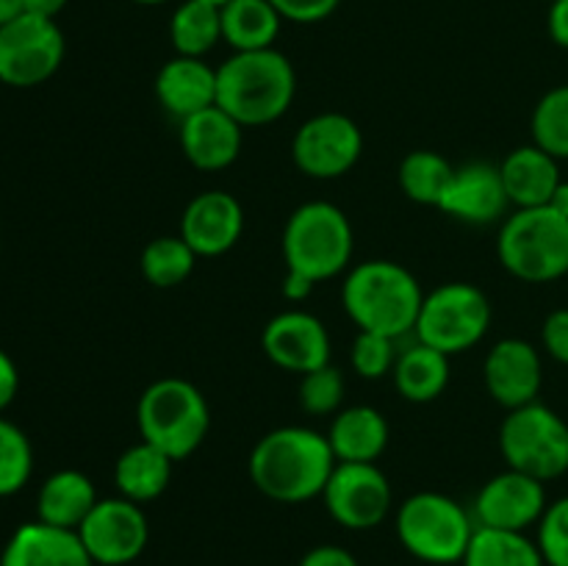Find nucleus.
I'll list each match as a JSON object with an SVG mask.
<instances>
[{
    "label": "nucleus",
    "mask_w": 568,
    "mask_h": 566,
    "mask_svg": "<svg viewBox=\"0 0 568 566\" xmlns=\"http://www.w3.org/2000/svg\"><path fill=\"white\" fill-rule=\"evenodd\" d=\"M336 464L325 433L288 425L258 438L250 453L247 469L250 481L264 497L297 505L322 497Z\"/></svg>",
    "instance_id": "obj_1"
},
{
    "label": "nucleus",
    "mask_w": 568,
    "mask_h": 566,
    "mask_svg": "<svg viewBox=\"0 0 568 566\" xmlns=\"http://www.w3.org/2000/svg\"><path fill=\"white\" fill-rule=\"evenodd\" d=\"M297 94L294 67L281 50H244L216 67V105L242 128L277 122Z\"/></svg>",
    "instance_id": "obj_2"
},
{
    "label": "nucleus",
    "mask_w": 568,
    "mask_h": 566,
    "mask_svg": "<svg viewBox=\"0 0 568 566\" xmlns=\"http://www.w3.org/2000/svg\"><path fill=\"white\" fill-rule=\"evenodd\" d=\"M422 300L425 292L414 272L388 259L361 261L347 272L342 286V305L358 331L392 338L414 333Z\"/></svg>",
    "instance_id": "obj_3"
},
{
    "label": "nucleus",
    "mask_w": 568,
    "mask_h": 566,
    "mask_svg": "<svg viewBox=\"0 0 568 566\" xmlns=\"http://www.w3.org/2000/svg\"><path fill=\"white\" fill-rule=\"evenodd\" d=\"M136 425L142 442L159 447L178 464L205 442L211 408L194 383L183 377H161L139 397Z\"/></svg>",
    "instance_id": "obj_4"
},
{
    "label": "nucleus",
    "mask_w": 568,
    "mask_h": 566,
    "mask_svg": "<svg viewBox=\"0 0 568 566\" xmlns=\"http://www.w3.org/2000/svg\"><path fill=\"white\" fill-rule=\"evenodd\" d=\"M497 259L525 283H552L568 275V216L552 205L516 209L499 228Z\"/></svg>",
    "instance_id": "obj_5"
},
{
    "label": "nucleus",
    "mask_w": 568,
    "mask_h": 566,
    "mask_svg": "<svg viewBox=\"0 0 568 566\" xmlns=\"http://www.w3.org/2000/svg\"><path fill=\"white\" fill-rule=\"evenodd\" d=\"M355 233L347 214L327 200L303 203L283 228L286 270L303 272L314 283L342 275L353 261Z\"/></svg>",
    "instance_id": "obj_6"
},
{
    "label": "nucleus",
    "mask_w": 568,
    "mask_h": 566,
    "mask_svg": "<svg viewBox=\"0 0 568 566\" xmlns=\"http://www.w3.org/2000/svg\"><path fill=\"white\" fill-rule=\"evenodd\" d=\"M475 530V516L442 492L410 494L397 508L399 544L425 564H460Z\"/></svg>",
    "instance_id": "obj_7"
},
{
    "label": "nucleus",
    "mask_w": 568,
    "mask_h": 566,
    "mask_svg": "<svg viewBox=\"0 0 568 566\" xmlns=\"http://www.w3.org/2000/svg\"><path fill=\"white\" fill-rule=\"evenodd\" d=\"M499 453L510 469L536 481H558L568 472V422L544 403L508 411L499 427Z\"/></svg>",
    "instance_id": "obj_8"
},
{
    "label": "nucleus",
    "mask_w": 568,
    "mask_h": 566,
    "mask_svg": "<svg viewBox=\"0 0 568 566\" xmlns=\"http://www.w3.org/2000/svg\"><path fill=\"white\" fill-rule=\"evenodd\" d=\"M491 327V300L475 283L453 281L433 289L422 300L416 338L444 355H458L477 347Z\"/></svg>",
    "instance_id": "obj_9"
},
{
    "label": "nucleus",
    "mask_w": 568,
    "mask_h": 566,
    "mask_svg": "<svg viewBox=\"0 0 568 566\" xmlns=\"http://www.w3.org/2000/svg\"><path fill=\"white\" fill-rule=\"evenodd\" d=\"M64 33L55 20L22 11L0 26V83L31 89L50 81L64 61Z\"/></svg>",
    "instance_id": "obj_10"
},
{
    "label": "nucleus",
    "mask_w": 568,
    "mask_h": 566,
    "mask_svg": "<svg viewBox=\"0 0 568 566\" xmlns=\"http://www.w3.org/2000/svg\"><path fill=\"white\" fill-rule=\"evenodd\" d=\"M361 153H364V133L358 122L342 111L311 117L292 139L294 166L316 181L347 175L358 164Z\"/></svg>",
    "instance_id": "obj_11"
},
{
    "label": "nucleus",
    "mask_w": 568,
    "mask_h": 566,
    "mask_svg": "<svg viewBox=\"0 0 568 566\" xmlns=\"http://www.w3.org/2000/svg\"><path fill=\"white\" fill-rule=\"evenodd\" d=\"M94 566H128L148 549L150 522L142 505L125 497L98 499L92 514L78 527Z\"/></svg>",
    "instance_id": "obj_12"
},
{
    "label": "nucleus",
    "mask_w": 568,
    "mask_h": 566,
    "mask_svg": "<svg viewBox=\"0 0 568 566\" xmlns=\"http://www.w3.org/2000/svg\"><path fill=\"white\" fill-rule=\"evenodd\" d=\"M325 508L347 530H372L392 514L394 492L377 464H342L338 461L327 481Z\"/></svg>",
    "instance_id": "obj_13"
},
{
    "label": "nucleus",
    "mask_w": 568,
    "mask_h": 566,
    "mask_svg": "<svg viewBox=\"0 0 568 566\" xmlns=\"http://www.w3.org/2000/svg\"><path fill=\"white\" fill-rule=\"evenodd\" d=\"M547 505V483L508 466L477 492L471 516L480 527L527 533V527L541 522Z\"/></svg>",
    "instance_id": "obj_14"
},
{
    "label": "nucleus",
    "mask_w": 568,
    "mask_h": 566,
    "mask_svg": "<svg viewBox=\"0 0 568 566\" xmlns=\"http://www.w3.org/2000/svg\"><path fill=\"white\" fill-rule=\"evenodd\" d=\"M261 347L272 364L286 372H297L303 377L331 364L333 344L320 316L292 309L266 322L264 333H261Z\"/></svg>",
    "instance_id": "obj_15"
},
{
    "label": "nucleus",
    "mask_w": 568,
    "mask_h": 566,
    "mask_svg": "<svg viewBox=\"0 0 568 566\" xmlns=\"http://www.w3.org/2000/svg\"><path fill=\"white\" fill-rule=\"evenodd\" d=\"M483 381L503 408L514 411L536 403L544 386L541 353L527 338H503L488 350Z\"/></svg>",
    "instance_id": "obj_16"
},
{
    "label": "nucleus",
    "mask_w": 568,
    "mask_h": 566,
    "mask_svg": "<svg viewBox=\"0 0 568 566\" xmlns=\"http://www.w3.org/2000/svg\"><path fill=\"white\" fill-rule=\"evenodd\" d=\"M244 233V209L231 192L209 189L189 200L181 216V236L200 259H214L236 247Z\"/></svg>",
    "instance_id": "obj_17"
},
{
    "label": "nucleus",
    "mask_w": 568,
    "mask_h": 566,
    "mask_svg": "<svg viewBox=\"0 0 568 566\" xmlns=\"http://www.w3.org/2000/svg\"><path fill=\"white\" fill-rule=\"evenodd\" d=\"M508 205L510 200L499 166L471 161V164L455 166V175L438 209L466 225H491L508 214Z\"/></svg>",
    "instance_id": "obj_18"
},
{
    "label": "nucleus",
    "mask_w": 568,
    "mask_h": 566,
    "mask_svg": "<svg viewBox=\"0 0 568 566\" xmlns=\"http://www.w3.org/2000/svg\"><path fill=\"white\" fill-rule=\"evenodd\" d=\"M181 150L189 164L203 172H220L242 155L244 128L220 105L197 111L181 122Z\"/></svg>",
    "instance_id": "obj_19"
},
{
    "label": "nucleus",
    "mask_w": 568,
    "mask_h": 566,
    "mask_svg": "<svg viewBox=\"0 0 568 566\" xmlns=\"http://www.w3.org/2000/svg\"><path fill=\"white\" fill-rule=\"evenodd\" d=\"M155 98L172 120L183 122L216 105V67L194 55H172L155 75Z\"/></svg>",
    "instance_id": "obj_20"
},
{
    "label": "nucleus",
    "mask_w": 568,
    "mask_h": 566,
    "mask_svg": "<svg viewBox=\"0 0 568 566\" xmlns=\"http://www.w3.org/2000/svg\"><path fill=\"white\" fill-rule=\"evenodd\" d=\"M0 566H94L78 530L28 522L6 542Z\"/></svg>",
    "instance_id": "obj_21"
},
{
    "label": "nucleus",
    "mask_w": 568,
    "mask_h": 566,
    "mask_svg": "<svg viewBox=\"0 0 568 566\" xmlns=\"http://www.w3.org/2000/svg\"><path fill=\"white\" fill-rule=\"evenodd\" d=\"M499 175H503L510 205H516V209L549 205L555 189L564 181L560 161L538 144H521V148L510 150L499 164Z\"/></svg>",
    "instance_id": "obj_22"
},
{
    "label": "nucleus",
    "mask_w": 568,
    "mask_h": 566,
    "mask_svg": "<svg viewBox=\"0 0 568 566\" xmlns=\"http://www.w3.org/2000/svg\"><path fill=\"white\" fill-rule=\"evenodd\" d=\"M388 422L372 405H349L342 408L325 433L333 455L342 464H375L388 444Z\"/></svg>",
    "instance_id": "obj_23"
},
{
    "label": "nucleus",
    "mask_w": 568,
    "mask_h": 566,
    "mask_svg": "<svg viewBox=\"0 0 568 566\" xmlns=\"http://www.w3.org/2000/svg\"><path fill=\"white\" fill-rule=\"evenodd\" d=\"M98 488L92 477L78 469L53 472L42 483L37 497V516L39 522L64 530H78L83 525L92 508L98 505Z\"/></svg>",
    "instance_id": "obj_24"
},
{
    "label": "nucleus",
    "mask_w": 568,
    "mask_h": 566,
    "mask_svg": "<svg viewBox=\"0 0 568 566\" xmlns=\"http://www.w3.org/2000/svg\"><path fill=\"white\" fill-rule=\"evenodd\" d=\"M172 469H175V461L170 455L161 453L153 444L139 442L116 458V492H120V497L131 499V503H153L170 486Z\"/></svg>",
    "instance_id": "obj_25"
},
{
    "label": "nucleus",
    "mask_w": 568,
    "mask_h": 566,
    "mask_svg": "<svg viewBox=\"0 0 568 566\" xmlns=\"http://www.w3.org/2000/svg\"><path fill=\"white\" fill-rule=\"evenodd\" d=\"M392 377L403 400L416 405L433 403L447 392L449 355L416 338V344H410L408 350L397 355Z\"/></svg>",
    "instance_id": "obj_26"
},
{
    "label": "nucleus",
    "mask_w": 568,
    "mask_h": 566,
    "mask_svg": "<svg viewBox=\"0 0 568 566\" xmlns=\"http://www.w3.org/2000/svg\"><path fill=\"white\" fill-rule=\"evenodd\" d=\"M222 39L233 53L275 48L283 17L270 0H227L222 6Z\"/></svg>",
    "instance_id": "obj_27"
},
{
    "label": "nucleus",
    "mask_w": 568,
    "mask_h": 566,
    "mask_svg": "<svg viewBox=\"0 0 568 566\" xmlns=\"http://www.w3.org/2000/svg\"><path fill=\"white\" fill-rule=\"evenodd\" d=\"M464 566H547L541 547L527 533L477 525Z\"/></svg>",
    "instance_id": "obj_28"
},
{
    "label": "nucleus",
    "mask_w": 568,
    "mask_h": 566,
    "mask_svg": "<svg viewBox=\"0 0 568 566\" xmlns=\"http://www.w3.org/2000/svg\"><path fill=\"white\" fill-rule=\"evenodd\" d=\"M170 39L175 55L205 59V53H211L222 39L220 6L205 0H183L170 20Z\"/></svg>",
    "instance_id": "obj_29"
},
{
    "label": "nucleus",
    "mask_w": 568,
    "mask_h": 566,
    "mask_svg": "<svg viewBox=\"0 0 568 566\" xmlns=\"http://www.w3.org/2000/svg\"><path fill=\"white\" fill-rule=\"evenodd\" d=\"M455 175V166L436 150H410L399 161V189L419 205H442L444 192Z\"/></svg>",
    "instance_id": "obj_30"
},
{
    "label": "nucleus",
    "mask_w": 568,
    "mask_h": 566,
    "mask_svg": "<svg viewBox=\"0 0 568 566\" xmlns=\"http://www.w3.org/2000/svg\"><path fill=\"white\" fill-rule=\"evenodd\" d=\"M200 255L183 242V236H159L142 250V275L155 289H175L189 281Z\"/></svg>",
    "instance_id": "obj_31"
},
{
    "label": "nucleus",
    "mask_w": 568,
    "mask_h": 566,
    "mask_svg": "<svg viewBox=\"0 0 568 566\" xmlns=\"http://www.w3.org/2000/svg\"><path fill=\"white\" fill-rule=\"evenodd\" d=\"M532 144L558 161L568 159V83L555 87L538 100L530 120Z\"/></svg>",
    "instance_id": "obj_32"
},
{
    "label": "nucleus",
    "mask_w": 568,
    "mask_h": 566,
    "mask_svg": "<svg viewBox=\"0 0 568 566\" xmlns=\"http://www.w3.org/2000/svg\"><path fill=\"white\" fill-rule=\"evenodd\" d=\"M33 472V449L14 422L0 416V497L20 492Z\"/></svg>",
    "instance_id": "obj_33"
},
{
    "label": "nucleus",
    "mask_w": 568,
    "mask_h": 566,
    "mask_svg": "<svg viewBox=\"0 0 568 566\" xmlns=\"http://www.w3.org/2000/svg\"><path fill=\"white\" fill-rule=\"evenodd\" d=\"M344 392H347L344 372L338 366L325 364L300 377V408L314 416H336L342 411Z\"/></svg>",
    "instance_id": "obj_34"
},
{
    "label": "nucleus",
    "mask_w": 568,
    "mask_h": 566,
    "mask_svg": "<svg viewBox=\"0 0 568 566\" xmlns=\"http://www.w3.org/2000/svg\"><path fill=\"white\" fill-rule=\"evenodd\" d=\"M397 355V338L369 331H358L353 350H349L355 375H361L364 381H381V377L392 375Z\"/></svg>",
    "instance_id": "obj_35"
},
{
    "label": "nucleus",
    "mask_w": 568,
    "mask_h": 566,
    "mask_svg": "<svg viewBox=\"0 0 568 566\" xmlns=\"http://www.w3.org/2000/svg\"><path fill=\"white\" fill-rule=\"evenodd\" d=\"M536 542L547 566H568V494L547 505Z\"/></svg>",
    "instance_id": "obj_36"
},
{
    "label": "nucleus",
    "mask_w": 568,
    "mask_h": 566,
    "mask_svg": "<svg viewBox=\"0 0 568 566\" xmlns=\"http://www.w3.org/2000/svg\"><path fill=\"white\" fill-rule=\"evenodd\" d=\"M283 20L300 22V26H311V22H322L338 9L342 0H270Z\"/></svg>",
    "instance_id": "obj_37"
},
{
    "label": "nucleus",
    "mask_w": 568,
    "mask_h": 566,
    "mask_svg": "<svg viewBox=\"0 0 568 566\" xmlns=\"http://www.w3.org/2000/svg\"><path fill=\"white\" fill-rule=\"evenodd\" d=\"M541 344L549 358L568 366V309H558L544 320Z\"/></svg>",
    "instance_id": "obj_38"
},
{
    "label": "nucleus",
    "mask_w": 568,
    "mask_h": 566,
    "mask_svg": "<svg viewBox=\"0 0 568 566\" xmlns=\"http://www.w3.org/2000/svg\"><path fill=\"white\" fill-rule=\"evenodd\" d=\"M300 566H361L349 549L336 547V544H322V547L308 549L300 560Z\"/></svg>",
    "instance_id": "obj_39"
},
{
    "label": "nucleus",
    "mask_w": 568,
    "mask_h": 566,
    "mask_svg": "<svg viewBox=\"0 0 568 566\" xmlns=\"http://www.w3.org/2000/svg\"><path fill=\"white\" fill-rule=\"evenodd\" d=\"M17 388H20V372H17L9 353L0 350V411L9 408L11 400L17 397Z\"/></svg>",
    "instance_id": "obj_40"
},
{
    "label": "nucleus",
    "mask_w": 568,
    "mask_h": 566,
    "mask_svg": "<svg viewBox=\"0 0 568 566\" xmlns=\"http://www.w3.org/2000/svg\"><path fill=\"white\" fill-rule=\"evenodd\" d=\"M547 28L552 42L558 44V48L568 50V0H555V3L549 6Z\"/></svg>",
    "instance_id": "obj_41"
},
{
    "label": "nucleus",
    "mask_w": 568,
    "mask_h": 566,
    "mask_svg": "<svg viewBox=\"0 0 568 566\" xmlns=\"http://www.w3.org/2000/svg\"><path fill=\"white\" fill-rule=\"evenodd\" d=\"M314 286L316 283L311 281L308 275H303V272H294V270H286V275H283V297L288 300V303H303V300H308L311 294H314Z\"/></svg>",
    "instance_id": "obj_42"
},
{
    "label": "nucleus",
    "mask_w": 568,
    "mask_h": 566,
    "mask_svg": "<svg viewBox=\"0 0 568 566\" xmlns=\"http://www.w3.org/2000/svg\"><path fill=\"white\" fill-rule=\"evenodd\" d=\"M22 3H26L28 14H39V17H50V20H55L59 11L67 6V0H22Z\"/></svg>",
    "instance_id": "obj_43"
},
{
    "label": "nucleus",
    "mask_w": 568,
    "mask_h": 566,
    "mask_svg": "<svg viewBox=\"0 0 568 566\" xmlns=\"http://www.w3.org/2000/svg\"><path fill=\"white\" fill-rule=\"evenodd\" d=\"M26 11V3L22 0H0V26L11 22L14 17H20Z\"/></svg>",
    "instance_id": "obj_44"
},
{
    "label": "nucleus",
    "mask_w": 568,
    "mask_h": 566,
    "mask_svg": "<svg viewBox=\"0 0 568 566\" xmlns=\"http://www.w3.org/2000/svg\"><path fill=\"white\" fill-rule=\"evenodd\" d=\"M549 205H552V209L558 211V214L568 216V181H560V186L555 189V194H552V200H549Z\"/></svg>",
    "instance_id": "obj_45"
},
{
    "label": "nucleus",
    "mask_w": 568,
    "mask_h": 566,
    "mask_svg": "<svg viewBox=\"0 0 568 566\" xmlns=\"http://www.w3.org/2000/svg\"><path fill=\"white\" fill-rule=\"evenodd\" d=\"M131 3H139V6H161V3H166V0H131Z\"/></svg>",
    "instance_id": "obj_46"
},
{
    "label": "nucleus",
    "mask_w": 568,
    "mask_h": 566,
    "mask_svg": "<svg viewBox=\"0 0 568 566\" xmlns=\"http://www.w3.org/2000/svg\"><path fill=\"white\" fill-rule=\"evenodd\" d=\"M205 3H214V6H220V9H222V6H225L227 0H205Z\"/></svg>",
    "instance_id": "obj_47"
}]
</instances>
